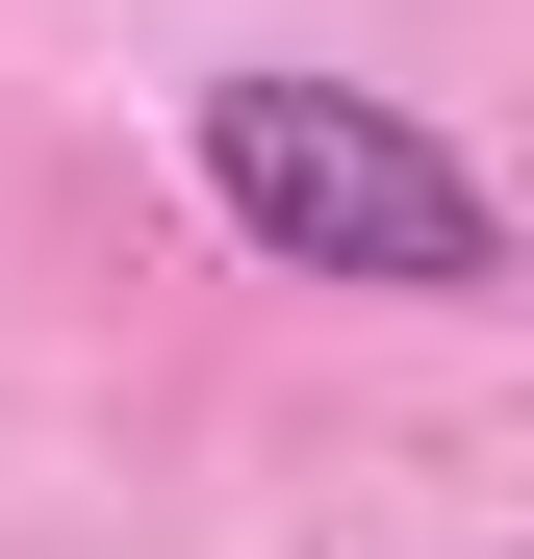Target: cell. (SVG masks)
Masks as SVG:
<instances>
[{
  "instance_id": "obj_1",
  "label": "cell",
  "mask_w": 534,
  "mask_h": 559,
  "mask_svg": "<svg viewBox=\"0 0 534 559\" xmlns=\"http://www.w3.org/2000/svg\"><path fill=\"white\" fill-rule=\"evenodd\" d=\"M178 153H204V204L281 254V280H356V306H509V204H484V153L407 128L382 76L229 51L204 103H178Z\"/></svg>"
}]
</instances>
